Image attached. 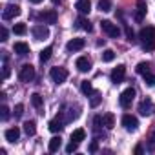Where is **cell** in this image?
Instances as JSON below:
<instances>
[{
    "label": "cell",
    "mask_w": 155,
    "mask_h": 155,
    "mask_svg": "<svg viewBox=\"0 0 155 155\" xmlns=\"http://www.w3.org/2000/svg\"><path fill=\"white\" fill-rule=\"evenodd\" d=\"M51 53H53V48H46V49H42V51H40V60H42V62L49 60Z\"/></svg>",
    "instance_id": "1f68e13d"
},
{
    "label": "cell",
    "mask_w": 155,
    "mask_h": 155,
    "mask_svg": "<svg viewBox=\"0 0 155 155\" xmlns=\"http://www.w3.org/2000/svg\"><path fill=\"white\" fill-rule=\"evenodd\" d=\"M101 101H102V95H101L99 91H93V93H91V101H90V106H91V108H97V106L101 104Z\"/></svg>",
    "instance_id": "484cf974"
},
{
    "label": "cell",
    "mask_w": 155,
    "mask_h": 155,
    "mask_svg": "<svg viewBox=\"0 0 155 155\" xmlns=\"http://www.w3.org/2000/svg\"><path fill=\"white\" fill-rule=\"evenodd\" d=\"M102 126L108 128V130H111V128L115 126V117H113V113H104V115H102Z\"/></svg>",
    "instance_id": "ffe728a7"
},
{
    "label": "cell",
    "mask_w": 155,
    "mask_h": 155,
    "mask_svg": "<svg viewBox=\"0 0 155 155\" xmlns=\"http://www.w3.org/2000/svg\"><path fill=\"white\" fill-rule=\"evenodd\" d=\"M38 18L44 22V24H55L57 22V11L55 9H46L38 15Z\"/></svg>",
    "instance_id": "7c38bea8"
},
{
    "label": "cell",
    "mask_w": 155,
    "mask_h": 155,
    "mask_svg": "<svg viewBox=\"0 0 155 155\" xmlns=\"http://www.w3.org/2000/svg\"><path fill=\"white\" fill-rule=\"evenodd\" d=\"M126 37H128V42H135V33L131 31V28L126 26Z\"/></svg>",
    "instance_id": "8d00e7d4"
},
{
    "label": "cell",
    "mask_w": 155,
    "mask_h": 155,
    "mask_svg": "<svg viewBox=\"0 0 155 155\" xmlns=\"http://www.w3.org/2000/svg\"><path fill=\"white\" fill-rule=\"evenodd\" d=\"M97 150H99V144H97V142H95V140H93V142H91V144H90V151H91V153H95V151H97Z\"/></svg>",
    "instance_id": "60d3db41"
},
{
    "label": "cell",
    "mask_w": 155,
    "mask_h": 155,
    "mask_svg": "<svg viewBox=\"0 0 155 155\" xmlns=\"http://www.w3.org/2000/svg\"><path fill=\"white\" fill-rule=\"evenodd\" d=\"M33 37H35V40H46V38L49 37V29H48V26H44V24H37V26L33 28Z\"/></svg>",
    "instance_id": "52a82bcc"
},
{
    "label": "cell",
    "mask_w": 155,
    "mask_h": 155,
    "mask_svg": "<svg viewBox=\"0 0 155 155\" xmlns=\"http://www.w3.org/2000/svg\"><path fill=\"white\" fill-rule=\"evenodd\" d=\"M13 31H15V35H26L28 28H26V24H24V22H18V24H15Z\"/></svg>",
    "instance_id": "4316f807"
},
{
    "label": "cell",
    "mask_w": 155,
    "mask_h": 155,
    "mask_svg": "<svg viewBox=\"0 0 155 155\" xmlns=\"http://www.w3.org/2000/svg\"><path fill=\"white\" fill-rule=\"evenodd\" d=\"M99 9L104 11V13L111 11V2H110V0H101V2H99Z\"/></svg>",
    "instance_id": "4dcf8cb0"
},
{
    "label": "cell",
    "mask_w": 155,
    "mask_h": 155,
    "mask_svg": "<svg viewBox=\"0 0 155 155\" xmlns=\"http://www.w3.org/2000/svg\"><path fill=\"white\" fill-rule=\"evenodd\" d=\"M0 40H2V42L8 40V29L6 28H0Z\"/></svg>",
    "instance_id": "f35d334b"
},
{
    "label": "cell",
    "mask_w": 155,
    "mask_h": 155,
    "mask_svg": "<svg viewBox=\"0 0 155 155\" xmlns=\"http://www.w3.org/2000/svg\"><path fill=\"white\" fill-rule=\"evenodd\" d=\"M84 46H86V40H84V38H71V40L66 44V49H68L69 53H75V51H81Z\"/></svg>",
    "instance_id": "30bf717a"
},
{
    "label": "cell",
    "mask_w": 155,
    "mask_h": 155,
    "mask_svg": "<svg viewBox=\"0 0 155 155\" xmlns=\"http://www.w3.org/2000/svg\"><path fill=\"white\" fill-rule=\"evenodd\" d=\"M4 79H8L9 77V66H8V57H4Z\"/></svg>",
    "instance_id": "74e56055"
},
{
    "label": "cell",
    "mask_w": 155,
    "mask_h": 155,
    "mask_svg": "<svg viewBox=\"0 0 155 155\" xmlns=\"http://www.w3.org/2000/svg\"><path fill=\"white\" fill-rule=\"evenodd\" d=\"M122 126H124L128 131H135V130L139 128V120H137L135 115L126 113V115H122Z\"/></svg>",
    "instance_id": "5b68a950"
},
{
    "label": "cell",
    "mask_w": 155,
    "mask_h": 155,
    "mask_svg": "<svg viewBox=\"0 0 155 155\" xmlns=\"http://www.w3.org/2000/svg\"><path fill=\"white\" fill-rule=\"evenodd\" d=\"M24 131H26L28 135H35V133H37V124H35V120L24 122Z\"/></svg>",
    "instance_id": "603a6c76"
},
{
    "label": "cell",
    "mask_w": 155,
    "mask_h": 155,
    "mask_svg": "<svg viewBox=\"0 0 155 155\" xmlns=\"http://www.w3.org/2000/svg\"><path fill=\"white\" fill-rule=\"evenodd\" d=\"M135 71H137V73H140V75H144V73H148V71H150V64H148V62H139V64H137V68H135Z\"/></svg>",
    "instance_id": "f1b7e54d"
},
{
    "label": "cell",
    "mask_w": 155,
    "mask_h": 155,
    "mask_svg": "<svg viewBox=\"0 0 155 155\" xmlns=\"http://www.w3.org/2000/svg\"><path fill=\"white\" fill-rule=\"evenodd\" d=\"M146 11H148L146 2H144V0H139V2H137V9H135V20H137V22H142Z\"/></svg>",
    "instance_id": "5bb4252c"
},
{
    "label": "cell",
    "mask_w": 155,
    "mask_h": 155,
    "mask_svg": "<svg viewBox=\"0 0 155 155\" xmlns=\"http://www.w3.org/2000/svg\"><path fill=\"white\" fill-rule=\"evenodd\" d=\"M124 77H126V66H122V64H119L113 71H111V82H115V84H120L122 81H124Z\"/></svg>",
    "instance_id": "8992f818"
},
{
    "label": "cell",
    "mask_w": 155,
    "mask_h": 155,
    "mask_svg": "<svg viewBox=\"0 0 155 155\" xmlns=\"http://www.w3.org/2000/svg\"><path fill=\"white\" fill-rule=\"evenodd\" d=\"M75 8H77V11H79V13L86 15V13H90V11H91V2H90V0H79Z\"/></svg>",
    "instance_id": "2e32d148"
},
{
    "label": "cell",
    "mask_w": 155,
    "mask_h": 155,
    "mask_svg": "<svg viewBox=\"0 0 155 155\" xmlns=\"http://www.w3.org/2000/svg\"><path fill=\"white\" fill-rule=\"evenodd\" d=\"M148 148L151 150V151H155V131L150 135V139H148Z\"/></svg>",
    "instance_id": "d590c367"
},
{
    "label": "cell",
    "mask_w": 155,
    "mask_h": 155,
    "mask_svg": "<svg viewBox=\"0 0 155 155\" xmlns=\"http://www.w3.org/2000/svg\"><path fill=\"white\" fill-rule=\"evenodd\" d=\"M133 99H135V90H133V88H126V90L120 93V97H119V104H120L122 108H130L131 102H133Z\"/></svg>",
    "instance_id": "277c9868"
},
{
    "label": "cell",
    "mask_w": 155,
    "mask_h": 155,
    "mask_svg": "<svg viewBox=\"0 0 155 155\" xmlns=\"http://www.w3.org/2000/svg\"><path fill=\"white\" fill-rule=\"evenodd\" d=\"M31 104H33L37 110H40V108H42V104H44V99H42V95H38V93H33V95H31Z\"/></svg>",
    "instance_id": "cb8c5ba5"
},
{
    "label": "cell",
    "mask_w": 155,
    "mask_h": 155,
    "mask_svg": "<svg viewBox=\"0 0 155 155\" xmlns=\"http://www.w3.org/2000/svg\"><path fill=\"white\" fill-rule=\"evenodd\" d=\"M20 8L18 6H15V4H9V6H6V9H4V18L6 20H11V18H15V17H18L20 15Z\"/></svg>",
    "instance_id": "4fadbf2b"
},
{
    "label": "cell",
    "mask_w": 155,
    "mask_h": 155,
    "mask_svg": "<svg viewBox=\"0 0 155 155\" xmlns=\"http://www.w3.org/2000/svg\"><path fill=\"white\" fill-rule=\"evenodd\" d=\"M75 66H77V69H79L81 73H88L91 69V60L88 57H79L77 62H75Z\"/></svg>",
    "instance_id": "8fae6325"
},
{
    "label": "cell",
    "mask_w": 155,
    "mask_h": 155,
    "mask_svg": "<svg viewBox=\"0 0 155 155\" xmlns=\"http://www.w3.org/2000/svg\"><path fill=\"white\" fill-rule=\"evenodd\" d=\"M153 111H155V106H153V102H151L150 99H144V101L139 102V113H140V115L148 117V115H151Z\"/></svg>",
    "instance_id": "ba28073f"
},
{
    "label": "cell",
    "mask_w": 155,
    "mask_h": 155,
    "mask_svg": "<svg viewBox=\"0 0 155 155\" xmlns=\"http://www.w3.org/2000/svg\"><path fill=\"white\" fill-rule=\"evenodd\" d=\"M139 38L142 40V44L146 42H155V28H142L139 31Z\"/></svg>",
    "instance_id": "9c48e42d"
},
{
    "label": "cell",
    "mask_w": 155,
    "mask_h": 155,
    "mask_svg": "<svg viewBox=\"0 0 155 155\" xmlns=\"http://www.w3.org/2000/svg\"><path fill=\"white\" fill-rule=\"evenodd\" d=\"M13 115H15V119H20L24 115V104H17L13 110Z\"/></svg>",
    "instance_id": "d6a6232c"
},
{
    "label": "cell",
    "mask_w": 155,
    "mask_h": 155,
    "mask_svg": "<svg viewBox=\"0 0 155 155\" xmlns=\"http://www.w3.org/2000/svg\"><path fill=\"white\" fill-rule=\"evenodd\" d=\"M13 51H15L17 55H20V57H24V55H28V53H29V46H28L26 42H15Z\"/></svg>",
    "instance_id": "e0dca14e"
},
{
    "label": "cell",
    "mask_w": 155,
    "mask_h": 155,
    "mask_svg": "<svg viewBox=\"0 0 155 155\" xmlns=\"http://www.w3.org/2000/svg\"><path fill=\"white\" fill-rule=\"evenodd\" d=\"M9 108L8 106H2V108H0V117H2V120H8L9 119Z\"/></svg>",
    "instance_id": "836d02e7"
},
{
    "label": "cell",
    "mask_w": 155,
    "mask_h": 155,
    "mask_svg": "<svg viewBox=\"0 0 155 155\" xmlns=\"http://www.w3.org/2000/svg\"><path fill=\"white\" fill-rule=\"evenodd\" d=\"M101 29H102L108 37H111V38H117V37L120 35L119 26H117V24H113L111 20H102V22H101Z\"/></svg>",
    "instance_id": "7a4b0ae2"
},
{
    "label": "cell",
    "mask_w": 155,
    "mask_h": 155,
    "mask_svg": "<svg viewBox=\"0 0 155 155\" xmlns=\"http://www.w3.org/2000/svg\"><path fill=\"white\" fill-rule=\"evenodd\" d=\"M18 79H20L22 82H31V81L35 79V66L24 64V66L20 68V71H18Z\"/></svg>",
    "instance_id": "3957f363"
},
{
    "label": "cell",
    "mask_w": 155,
    "mask_h": 155,
    "mask_svg": "<svg viewBox=\"0 0 155 155\" xmlns=\"http://www.w3.org/2000/svg\"><path fill=\"white\" fill-rule=\"evenodd\" d=\"M113 58H115V51L113 49H104L102 51V60L104 62H111Z\"/></svg>",
    "instance_id": "83f0119b"
},
{
    "label": "cell",
    "mask_w": 155,
    "mask_h": 155,
    "mask_svg": "<svg viewBox=\"0 0 155 155\" xmlns=\"http://www.w3.org/2000/svg\"><path fill=\"white\" fill-rule=\"evenodd\" d=\"M49 77L53 79L55 84H62V82H66V79H68V69H66V68H60V66L51 68Z\"/></svg>",
    "instance_id": "6da1fadb"
},
{
    "label": "cell",
    "mask_w": 155,
    "mask_h": 155,
    "mask_svg": "<svg viewBox=\"0 0 155 155\" xmlns=\"http://www.w3.org/2000/svg\"><path fill=\"white\" fill-rule=\"evenodd\" d=\"M29 2H31V4H40L42 0H29Z\"/></svg>",
    "instance_id": "7bdbcfd3"
},
{
    "label": "cell",
    "mask_w": 155,
    "mask_h": 155,
    "mask_svg": "<svg viewBox=\"0 0 155 155\" xmlns=\"http://www.w3.org/2000/svg\"><path fill=\"white\" fill-rule=\"evenodd\" d=\"M53 4H60V0H53Z\"/></svg>",
    "instance_id": "ee69618b"
},
{
    "label": "cell",
    "mask_w": 155,
    "mask_h": 155,
    "mask_svg": "<svg viewBox=\"0 0 155 155\" xmlns=\"http://www.w3.org/2000/svg\"><path fill=\"white\" fill-rule=\"evenodd\" d=\"M77 148H79V142H75V140H71L68 146H66V151L68 153H73V151H77Z\"/></svg>",
    "instance_id": "e575fe53"
},
{
    "label": "cell",
    "mask_w": 155,
    "mask_h": 155,
    "mask_svg": "<svg viewBox=\"0 0 155 155\" xmlns=\"http://www.w3.org/2000/svg\"><path fill=\"white\" fill-rule=\"evenodd\" d=\"M48 128H49V131H53V133H58V131H62V128H64V120L57 117L55 120H51V122L48 124Z\"/></svg>",
    "instance_id": "ac0fdd59"
},
{
    "label": "cell",
    "mask_w": 155,
    "mask_h": 155,
    "mask_svg": "<svg viewBox=\"0 0 155 155\" xmlns=\"http://www.w3.org/2000/svg\"><path fill=\"white\" fill-rule=\"evenodd\" d=\"M142 48H144V51H153L155 49V42H146V44H142Z\"/></svg>",
    "instance_id": "ab89813d"
},
{
    "label": "cell",
    "mask_w": 155,
    "mask_h": 155,
    "mask_svg": "<svg viewBox=\"0 0 155 155\" xmlns=\"http://www.w3.org/2000/svg\"><path fill=\"white\" fill-rule=\"evenodd\" d=\"M6 140H9V142H17L18 139H20V130L15 126V128H9V130H6Z\"/></svg>",
    "instance_id": "9a60e30c"
},
{
    "label": "cell",
    "mask_w": 155,
    "mask_h": 155,
    "mask_svg": "<svg viewBox=\"0 0 155 155\" xmlns=\"http://www.w3.org/2000/svg\"><path fill=\"white\" fill-rule=\"evenodd\" d=\"M142 151H144V148H142L140 144H137V146H135V153H137V155H140Z\"/></svg>",
    "instance_id": "b9f144b4"
},
{
    "label": "cell",
    "mask_w": 155,
    "mask_h": 155,
    "mask_svg": "<svg viewBox=\"0 0 155 155\" xmlns=\"http://www.w3.org/2000/svg\"><path fill=\"white\" fill-rule=\"evenodd\" d=\"M77 28H81V29H84V31H93V26L90 24V20L88 18H84V17H79L77 18Z\"/></svg>",
    "instance_id": "d6986e66"
},
{
    "label": "cell",
    "mask_w": 155,
    "mask_h": 155,
    "mask_svg": "<svg viewBox=\"0 0 155 155\" xmlns=\"http://www.w3.org/2000/svg\"><path fill=\"white\" fill-rule=\"evenodd\" d=\"M84 139H86V131H84L82 128H77V130H75V131L71 133V140L79 142V144H81V142H82Z\"/></svg>",
    "instance_id": "7402d4cb"
},
{
    "label": "cell",
    "mask_w": 155,
    "mask_h": 155,
    "mask_svg": "<svg viewBox=\"0 0 155 155\" xmlns=\"http://www.w3.org/2000/svg\"><path fill=\"white\" fill-rule=\"evenodd\" d=\"M60 146H62V139H60V137H53V139H49V146H48V150H49L51 153H55V151L60 150Z\"/></svg>",
    "instance_id": "44dd1931"
},
{
    "label": "cell",
    "mask_w": 155,
    "mask_h": 155,
    "mask_svg": "<svg viewBox=\"0 0 155 155\" xmlns=\"http://www.w3.org/2000/svg\"><path fill=\"white\" fill-rule=\"evenodd\" d=\"M81 91H82L84 95H91V93H93V86H91V82L82 81V82H81Z\"/></svg>",
    "instance_id": "d4e9b609"
},
{
    "label": "cell",
    "mask_w": 155,
    "mask_h": 155,
    "mask_svg": "<svg viewBox=\"0 0 155 155\" xmlns=\"http://www.w3.org/2000/svg\"><path fill=\"white\" fill-rule=\"evenodd\" d=\"M142 77H144V84H146V86H155V75H153V73L148 71V73H144Z\"/></svg>",
    "instance_id": "f546056e"
}]
</instances>
